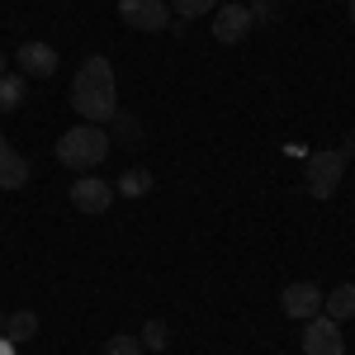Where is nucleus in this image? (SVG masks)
Returning <instances> with one entry per match:
<instances>
[{
  "instance_id": "nucleus-1",
  "label": "nucleus",
  "mask_w": 355,
  "mask_h": 355,
  "mask_svg": "<svg viewBox=\"0 0 355 355\" xmlns=\"http://www.w3.org/2000/svg\"><path fill=\"white\" fill-rule=\"evenodd\" d=\"M71 110L85 123H110L119 114V81H114V62L100 53H90L71 81Z\"/></svg>"
},
{
  "instance_id": "nucleus-2",
  "label": "nucleus",
  "mask_w": 355,
  "mask_h": 355,
  "mask_svg": "<svg viewBox=\"0 0 355 355\" xmlns=\"http://www.w3.org/2000/svg\"><path fill=\"white\" fill-rule=\"evenodd\" d=\"M105 157H110V133L100 123H76V128H67L57 137V162L67 171H85L90 175Z\"/></svg>"
},
{
  "instance_id": "nucleus-3",
  "label": "nucleus",
  "mask_w": 355,
  "mask_h": 355,
  "mask_svg": "<svg viewBox=\"0 0 355 355\" xmlns=\"http://www.w3.org/2000/svg\"><path fill=\"white\" fill-rule=\"evenodd\" d=\"M341 175H346V157L341 152H313L308 171H303V185H308L313 199H331L341 190Z\"/></svg>"
},
{
  "instance_id": "nucleus-4",
  "label": "nucleus",
  "mask_w": 355,
  "mask_h": 355,
  "mask_svg": "<svg viewBox=\"0 0 355 355\" xmlns=\"http://www.w3.org/2000/svg\"><path fill=\"white\" fill-rule=\"evenodd\" d=\"M119 19L137 33H162L171 28V5L166 0H119Z\"/></svg>"
},
{
  "instance_id": "nucleus-5",
  "label": "nucleus",
  "mask_w": 355,
  "mask_h": 355,
  "mask_svg": "<svg viewBox=\"0 0 355 355\" xmlns=\"http://www.w3.org/2000/svg\"><path fill=\"white\" fill-rule=\"evenodd\" d=\"M303 355H346V336H341V322L331 318H308L303 322Z\"/></svg>"
},
{
  "instance_id": "nucleus-6",
  "label": "nucleus",
  "mask_w": 355,
  "mask_h": 355,
  "mask_svg": "<svg viewBox=\"0 0 355 355\" xmlns=\"http://www.w3.org/2000/svg\"><path fill=\"white\" fill-rule=\"evenodd\" d=\"M279 308H284V318L308 322V318H318V313H322V289H318V284H308V279H294V284H284V289H279Z\"/></svg>"
},
{
  "instance_id": "nucleus-7",
  "label": "nucleus",
  "mask_w": 355,
  "mask_h": 355,
  "mask_svg": "<svg viewBox=\"0 0 355 355\" xmlns=\"http://www.w3.org/2000/svg\"><path fill=\"white\" fill-rule=\"evenodd\" d=\"M71 204L81 209L85 218H100L114 204V185L100 180V175H81V180H71Z\"/></svg>"
},
{
  "instance_id": "nucleus-8",
  "label": "nucleus",
  "mask_w": 355,
  "mask_h": 355,
  "mask_svg": "<svg viewBox=\"0 0 355 355\" xmlns=\"http://www.w3.org/2000/svg\"><path fill=\"white\" fill-rule=\"evenodd\" d=\"M15 62H19V71L24 76H38V81H48V76H57V48L53 43H19V53H15Z\"/></svg>"
},
{
  "instance_id": "nucleus-9",
  "label": "nucleus",
  "mask_w": 355,
  "mask_h": 355,
  "mask_svg": "<svg viewBox=\"0 0 355 355\" xmlns=\"http://www.w3.org/2000/svg\"><path fill=\"white\" fill-rule=\"evenodd\" d=\"M251 33V10L246 5H218L214 10V38L218 43H242Z\"/></svg>"
},
{
  "instance_id": "nucleus-10",
  "label": "nucleus",
  "mask_w": 355,
  "mask_h": 355,
  "mask_svg": "<svg viewBox=\"0 0 355 355\" xmlns=\"http://www.w3.org/2000/svg\"><path fill=\"white\" fill-rule=\"evenodd\" d=\"M24 185H28V162L0 133V190H24Z\"/></svg>"
},
{
  "instance_id": "nucleus-11",
  "label": "nucleus",
  "mask_w": 355,
  "mask_h": 355,
  "mask_svg": "<svg viewBox=\"0 0 355 355\" xmlns=\"http://www.w3.org/2000/svg\"><path fill=\"white\" fill-rule=\"evenodd\" d=\"M322 318H331V322L355 318V284H336L331 294H322Z\"/></svg>"
},
{
  "instance_id": "nucleus-12",
  "label": "nucleus",
  "mask_w": 355,
  "mask_h": 355,
  "mask_svg": "<svg viewBox=\"0 0 355 355\" xmlns=\"http://www.w3.org/2000/svg\"><path fill=\"white\" fill-rule=\"evenodd\" d=\"M28 95V76L24 71H5L0 76V114H15Z\"/></svg>"
},
{
  "instance_id": "nucleus-13",
  "label": "nucleus",
  "mask_w": 355,
  "mask_h": 355,
  "mask_svg": "<svg viewBox=\"0 0 355 355\" xmlns=\"http://www.w3.org/2000/svg\"><path fill=\"white\" fill-rule=\"evenodd\" d=\"M5 336H10L15 346L33 341V336H38V313H33V308H19V313H10V318H5Z\"/></svg>"
},
{
  "instance_id": "nucleus-14",
  "label": "nucleus",
  "mask_w": 355,
  "mask_h": 355,
  "mask_svg": "<svg viewBox=\"0 0 355 355\" xmlns=\"http://www.w3.org/2000/svg\"><path fill=\"white\" fill-rule=\"evenodd\" d=\"M114 190H119V194H128V199H142V194H152V171H142V166L123 171V175L114 180Z\"/></svg>"
},
{
  "instance_id": "nucleus-15",
  "label": "nucleus",
  "mask_w": 355,
  "mask_h": 355,
  "mask_svg": "<svg viewBox=\"0 0 355 355\" xmlns=\"http://www.w3.org/2000/svg\"><path fill=\"white\" fill-rule=\"evenodd\" d=\"M137 341H142V346H147L152 355H162V351H166V341H171V327H166L162 318H147V322H142V336H137Z\"/></svg>"
},
{
  "instance_id": "nucleus-16",
  "label": "nucleus",
  "mask_w": 355,
  "mask_h": 355,
  "mask_svg": "<svg viewBox=\"0 0 355 355\" xmlns=\"http://www.w3.org/2000/svg\"><path fill=\"white\" fill-rule=\"evenodd\" d=\"M171 10H175L180 19H199V15H214L218 0H171Z\"/></svg>"
},
{
  "instance_id": "nucleus-17",
  "label": "nucleus",
  "mask_w": 355,
  "mask_h": 355,
  "mask_svg": "<svg viewBox=\"0 0 355 355\" xmlns=\"http://www.w3.org/2000/svg\"><path fill=\"white\" fill-rule=\"evenodd\" d=\"M105 355H142V341L137 336H110L105 341Z\"/></svg>"
},
{
  "instance_id": "nucleus-18",
  "label": "nucleus",
  "mask_w": 355,
  "mask_h": 355,
  "mask_svg": "<svg viewBox=\"0 0 355 355\" xmlns=\"http://www.w3.org/2000/svg\"><path fill=\"white\" fill-rule=\"evenodd\" d=\"M251 19H275V0H251Z\"/></svg>"
},
{
  "instance_id": "nucleus-19",
  "label": "nucleus",
  "mask_w": 355,
  "mask_h": 355,
  "mask_svg": "<svg viewBox=\"0 0 355 355\" xmlns=\"http://www.w3.org/2000/svg\"><path fill=\"white\" fill-rule=\"evenodd\" d=\"M341 157H346V162H351V157H355V133L346 137V142H341Z\"/></svg>"
},
{
  "instance_id": "nucleus-20",
  "label": "nucleus",
  "mask_w": 355,
  "mask_h": 355,
  "mask_svg": "<svg viewBox=\"0 0 355 355\" xmlns=\"http://www.w3.org/2000/svg\"><path fill=\"white\" fill-rule=\"evenodd\" d=\"M0 355H15V341H10L5 331H0Z\"/></svg>"
},
{
  "instance_id": "nucleus-21",
  "label": "nucleus",
  "mask_w": 355,
  "mask_h": 355,
  "mask_svg": "<svg viewBox=\"0 0 355 355\" xmlns=\"http://www.w3.org/2000/svg\"><path fill=\"white\" fill-rule=\"evenodd\" d=\"M346 15H351V24H355V0H351V5H346Z\"/></svg>"
},
{
  "instance_id": "nucleus-22",
  "label": "nucleus",
  "mask_w": 355,
  "mask_h": 355,
  "mask_svg": "<svg viewBox=\"0 0 355 355\" xmlns=\"http://www.w3.org/2000/svg\"><path fill=\"white\" fill-rule=\"evenodd\" d=\"M0 76H5V57H0Z\"/></svg>"
},
{
  "instance_id": "nucleus-23",
  "label": "nucleus",
  "mask_w": 355,
  "mask_h": 355,
  "mask_svg": "<svg viewBox=\"0 0 355 355\" xmlns=\"http://www.w3.org/2000/svg\"><path fill=\"white\" fill-rule=\"evenodd\" d=\"M0 331H5V313H0Z\"/></svg>"
}]
</instances>
